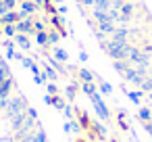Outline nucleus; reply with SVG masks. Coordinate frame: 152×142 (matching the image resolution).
<instances>
[{"instance_id":"obj_1","label":"nucleus","mask_w":152,"mask_h":142,"mask_svg":"<svg viewBox=\"0 0 152 142\" xmlns=\"http://www.w3.org/2000/svg\"><path fill=\"white\" fill-rule=\"evenodd\" d=\"M27 100H25V96L23 94H17V96H13L11 98V102H9V107H7V111H4V117L7 119H11V117H15V115H21V113H27Z\"/></svg>"},{"instance_id":"obj_2","label":"nucleus","mask_w":152,"mask_h":142,"mask_svg":"<svg viewBox=\"0 0 152 142\" xmlns=\"http://www.w3.org/2000/svg\"><path fill=\"white\" fill-rule=\"evenodd\" d=\"M15 27H17V34H25V36H34V38H36V34H38V32L34 29V17L15 23Z\"/></svg>"},{"instance_id":"obj_3","label":"nucleus","mask_w":152,"mask_h":142,"mask_svg":"<svg viewBox=\"0 0 152 142\" xmlns=\"http://www.w3.org/2000/svg\"><path fill=\"white\" fill-rule=\"evenodd\" d=\"M90 98H92V102H94V109H96V113H98V117H100V119H108V109H106V104L102 102V98H100V94L96 92V94H92Z\"/></svg>"},{"instance_id":"obj_4","label":"nucleus","mask_w":152,"mask_h":142,"mask_svg":"<svg viewBox=\"0 0 152 142\" xmlns=\"http://www.w3.org/2000/svg\"><path fill=\"white\" fill-rule=\"evenodd\" d=\"M75 113H77V123H79L81 132H90V129H92V121H94V119H90V115H88L83 109H75Z\"/></svg>"},{"instance_id":"obj_5","label":"nucleus","mask_w":152,"mask_h":142,"mask_svg":"<svg viewBox=\"0 0 152 142\" xmlns=\"http://www.w3.org/2000/svg\"><path fill=\"white\" fill-rule=\"evenodd\" d=\"M40 77H42L44 82H56V79H58V73H56V69H54L52 65L44 63V65H42V73H40Z\"/></svg>"},{"instance_id":"obj_6","label":"nucleus","mask_w":152,"mask_h":142,"mask_svg":"<svg viewBox=\"0 0 152 142\" xmlns=\"http://www.w3.org/2000/svg\"><path fill=\"white\" fill-rule=\"evenodd\" d=\"M9 77H13V71H11V65H9V61L7 59H2L0 57V86H2Z\"/></svg>"},{"instance_id":"obj_7","label":"nucleus","mask_w":152,"mask_h":142,"mask_svg":"<svg viewBox=\"0 0 152 142\" xmlns=\"http://www.w3.org/2000/svg\"><path fill=\"white\" fill-rule=\"evenodd\" d=\"M13 40H15V44L21 46L25 52H31V40H29V36H25V34H17Z\"/></svg>"},{"instance_id":"obj_8","label":"nucleus","mask_w":152,"mask_h":142,"mask_svg":"<svg viewBox=\"0 0 152 142\" xmlns=\"http://www.w3.org/2000/svg\"><path fill=\"white\" fill-rule=\"evenodd\" d=\"M46 59H48V65H52V67L56 69V73H58V75H67V73H69V69L65 67V63H61V61H56V59H54V57H52L50 52L46 54Z\"/></svg>"},{"instance_id":"obj_9","label":"nucleus","mask_w":152,"mask_h":142,"mask_svg":"<svg viewBox=\"0 0 152 142\" xmlns=\"http://www.w3.org/2000/svg\"><path fill=\"white\" fill-rule=\"evenodd\" d=\"M19 21H21L19 19V11H9L4 17H0V25H15Z\"/></svg>"},{"instance_id":"obj_10","label":"nucleus","mask_w":152,"mask_h":142,"mask_svg":"<svg viewBox=\"0 0 152 142\" xmlns=\"http://www.w3.org/2000/svg\"><path fill=\"white\" fill-rule=\"evenodd\" d=\"M98 32H102L104 36H113L117 32V25L113 21H104V23H98Z\"/></svg>"},{"instance_id":"obj_11","label":"nucleus","mask_w":152,"mask_h":142,"mask_svg":"<svg viewBox=\"0 0 152 142\" xmlns=\"http://www.w3.org/2000/svg\"><path fill=\"white\" fill-rule=\"evenodd\" d=\"M52 57L56 59V61H61V63H67L69 61V54H67V50L65 48H61V46H52Z\"/></svg>"},{"instance_id":"obj_12","label":"nucleus","mask_w":152,"mask_h":142,"mask_svg":"<svg viewBox=\"0 0 152 142\" xmlns=\"http://www.w3.org/2000/svg\"><path fill=\"white\" fill-rule=\"evenodd\" d=\"M19 7H21V11H25V13H29V15H34V13L38 11V4L34 2V0H21Z\"/></svg>"},{"instance_id":"obj_13","label":"nucleus","mask_w":152,"mask_h":142,"mask_svg":"<svg viewBox=\"0 0 152 142\" xmlns=\"http://www.w3.org/2000/svg\"><path fill=\"white\" fill-rule=\"evenodd\" d=\"M61 38H63V36H61L54 27H52V29H48V44H50V46H56Z\"/></svg>"},{"instance_id":"obj_14","label":"nucleus","mask_w":152,"mask_h":142,"mask_svg":"<svg viewBox=\"0 0 152 142\" xmlns=\"http://www.w3.org/2000/svg\"><path fill=\"white\" fill-rule=\"evenodd\" d=\"M77 75H79L81 84H86V82H94V73L88 71V69H77Z\"/></svg>"},{"instance_id":"obj_15","label":"nucleus","mask_w":152,"mask_h":142,"mask_svg":"<svg viewBox=\"0 0 152 142\" xmlns=\"http://www.w3.org/2000/svg\"><path fill=\"white\" fill-rule=\"evenodd\" d=\"M52 107H54V109H58V111H65L67 102H65V98H63L61 94H56V96H52Z\"/></svg>"},{"instance_id":"obj_16","label":"nucleus","mask_w":152,"mask_h":142,"mask_svg":"<svg viewBox=\"0 0 152 142\" xmlns=\"http://www.w3.org/2000/svg\"><path fill=\"white\" fill-rule=\"evenodd\" d=\"M77 88H79V86H77L75 82H73V84H69V86L65 88V94H67V98H69V100H73V98H75V94H77Z\"/></svg>"},{"instance_id":"obj_17","label":"nucleus","mask_w":152,"mask_h":142,"mask_svg":"<svg viewBox=\"0 0 152 142\" xmlns=\"http://www.w3.org/2000/svg\"><path fill=\"white\" fill-rule=\"evenodd\" d=\"M2 36L15 38V36H17V27H15V25H2Z\"/></svg>"},{"instance_id":"obj_18","label":"nucleus","mask_w":152,"mask_h":142,"mask_svg":"<svg viewBox=\"0 0 152 142\" xmlns=\"http://www.w3.org/2000/svg\"><path fill=\"white\" fill-rule=\"evenodd\" d=\"M46 94H52V96H56V94H61V90H58V86H56V82H48V84H46Z\"/></svg>"},{"instance_id":"obj_19","label":"nucleus","mask_w":152,"mask_h":142,"mask_svg":"<svg viewBox=\"0 0 152 142\" xmlns=\"http://www.w3.org/2000/svg\"><path fill=\"white\" fill-rule=\"evenodd\" d=\"M81 90H83L88 96L96 94V86H94V82H86V84H81Z\"/></svg>"},{"instance_id":"obj_20","label":"nucleus","mask_w":152,"mask_h":142,"mask_svg":"<svg viewBox=\"0 0 152 142\" xmlns=\"http://www.w3.org/2000/svg\"><path fill=\"white\" fill-rule=\"evenodd\" d=\"M46 27H48L46 21H42V19H34V29H36V32H48Z\"/></svg>"},{"instance_id":"obj_21","label":"nucleus","mask_w":152,"mask_h":142,"mask_svg":"<svg viewBox=\"0 0 152 142\" xmlns=\"http://www.w3.org/2000/svg\"><path fill=\"white\" fill-rule=\"evenodd\" d=\"M96 79L100 82V90H102L104 94H110V92H113V88H110V84H106V82H102L100 77H96Z\"/></svg>"},{"instance_id":"obj_22","label":"nucleus","mask_w":152,"mask_h":142,"mask_svg":"<svg viewBox=\"0 0 152 142\" xmlns=\"http://www.w3.org/2000/svg\"><path fill=\"white\" fill-rule=\"evenodd\" d=\"M2 46H4L7 50H15V46H17V44H15V40H13V38H7V40L2 42Z\"/></svg>"},{"instance_id":"obj_23","label":"nucleus","mask_w":152,"mask_h":142,"mask_svg":"<svg viewBox=\"0 0 152 142\" xmlns=\"http://www.w3.org/2000/svg\"><path fill=\"white\" fill-rule=\"evenodd\" d=\"M21 65H23L25 69H29V67L34 65V59H31V57H23V61H21Z\"/></svg>"},{"instance_id":"obj_24","label":"nucleus","mask_w":152,"mask_h":142,"mask_svg":"<svg viewBox=\"0 0 152 142\" xmlns=\"http://www.w3.org/2000/svg\"><path fill=\"white\" fill-rule=\"evenodd\" d=\"M27 117H31V119H38V111H36L34 107H27Z\"/></svg>"},{"instance_id":"obj_25","label":"nucleus","mask_w":152,"mask_h":142,"mask_svg":"<svg viewBox=\"0 0 152 142\" xmlns=\"http://www.w3.org/2000/svg\"><path fill=\"white\" fill-rule=\"evenodd\" d=\"M63 113H65V117H67V119H69V121H71V119H73V109H71V107H69V104H67V107H65V111H63Z\"/></svg>"},{"instance_id":"obj_26","label":"nucleus","mask_w":152,"mask_h":142,"mask_svg":"<svg viewBox=\"0 0 152 142\" xmlns=\"http://www.w3.org/2000/svg\"><path fill=\"white\" fill-rule=\"evenodd\" d=\"M9 13V9H7V4H4V0H0V17H4Z\"/></svg>"},{"instance_id":"obj_27","label":"nucleus","mask_w":152,"mask_h":142,"mask_svg":"<svg viewBox=\"0 0 152 142\" xmlns=\"http://www.w3.org/2000/svg\"><path fill=\"white\" fill-rule=\"evenodd\" d=\"M44 104H52V94H44Z\"/></svg>"},{"instance_id":"obj_28","label":"nucleus","mask_w":152,"mask_h":142,"mask_svg":"<svg viewBox=\"0 0 152 142\" xmlns=\"http://www.w3.org/2000/svg\"><path fill=\"white\" fill-rule=\"evenodd\" d=\"M67 11H69V9H67L65 4H61V7H58V15H67Z\"/></svg>"},{"instance_id":"obj_29","label":"nucleus","mask_w":152,"mask_h":142,"mask_svg":"<svg viewBox=\"0 0 152 142\" xmlns=\"http://www.w3.org/2000/svg\"><path fill=\"white\" fill-rule=\"evenodd\" d=\"M140 117H142V119H148V117H150V113H148L146 109H142V111H140Z\"/></svg>"},{"instance_id":"obj_30","label":"nucleus","mask_w":152,"mask_h":142,"mask_svg":"<svg viewBox=\"0 0 152 142\" xmlns=\"http://www.w3.org/2000/svg\"><path fill=\"white\" fill-rule=\"evenodd\" d=\"M79 61H83V63H86V61H88V54H86V52H83V50H81V52H79Z\"/></svg>"},{"instance_id":"obj_31","label":"nucleus","mask_w":152,"mask_h":142,"mask_svg":"<svg viewBox=\"0 0 152 142\" xmlns=\"http://www.w3.org/2000/svg\"><path fill=\"white\" fill-rule=\"evenodd\" d=\"M34 82H36V84H44V79H42L40 75H34Z\"/></svg>"},{"instance_id":"obj_32","label":"nucleus","mask_w":152,"mask_h":142,"mask_svg":"<svg viewBox=\"0 0 152 142\" xmlns=\"http://www.w3.org/2000/svg\"><path fill=\"white\" fill-rule=\"evenodd\" d=\"M73 142H88V138H81V136H77V138H75Z\"/></svg>"},{"instance_id":"obj_33","label":"nucleus","mask_w":152,"mask_h":142,"mask_svg":"<svg viewBox=\"0 0 152 142\" xmlns=\"http://www.w3.org/2000/svg\"><path fill=\"white\" fill-rule=\"evenodd\" d=\"M52 2H54L56 7H61V4H63V0H52Z\"/></svg>"},{"instance_id":"obj_34","label":"nucleus","mask_w":152,"mask_h":142,"mask_svg":"<svg viewBox=\"0 0 152 142\" xmlns=\"http://www.w3.org/2000/svg\"><path fill=\"white\" fill-rule=\"evenodd\" d=\"M0 36H2V25H0Z\"/></svg>"},{"instance_id":"obj_35","label":"nucleus","mask_w":152,"mask_h":142,"mask_svg":"<svg viewBox=\"0 0 152 142\" xmlns=\"http://www.w3.org/2000/svg\"><path fill=\"white\" fill-rule=\"evenodd\" d=\"M110 142H117V140H110Z\"/></svg>"}]
</instances>
